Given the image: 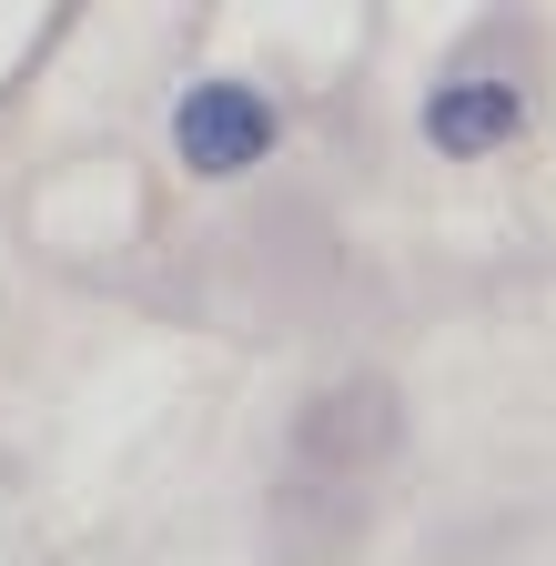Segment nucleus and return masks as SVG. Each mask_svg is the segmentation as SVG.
Instances as JSON below:
<instances>
[{
  "label": "nucleus",
  "mask_w": 556,
  "mask_h": 566,
  "mask_svg": "<svg viewBox=\"0 0 556 566\" xmlns=\"http://www.w3.org/2000/svg\"><path fill=\"white\" fill-rule=\"evenodd\" d=\"M395 446H405V395L385 375H334L304 395L284 436V485H273V516H284V536H304V566L355 546Z\"/></svg>",
  "instance_id": "obj_1"
},
{
  "label": "nucleus",
  "mask_w": 556,
  "mask_h": 566,
  "mask_svg": "<svg viewBox=\"0 0 556 566\" xmlns=\"http://www.w3.org/2000/svg\"><path fill=\"white\" fill-rule=\"evenodd\" d=\"M284 153V112H273L263 82H243V71H202V82L172 92V163L202 172V182H233L253 163Z\"/></svg>",
  "instance_id": "obj_2"
},
{
  "label": "nucleus",
  "mask_w": 556,
  "mask_h": 566,
  "mask_svg": "<svg viewBox=\"0 0 556 566\" xmlns=\"http://www.w3.org/2000/svg\"><path fill=\"white\" fill-rule=\"evenodd\" d=\"M526 122H536V102H526L516 71H496V61H455V71H436L426 112H415V132H426L445 163H485V153H506Z\"/></svg>",
  "instance_id": "obj_3"
}]
</instances>
